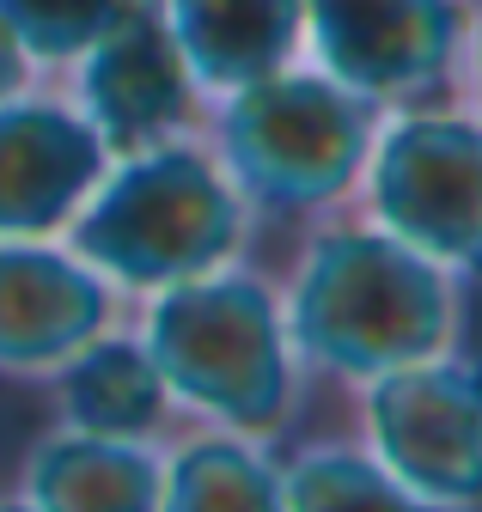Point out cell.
<instances>
[{"mask_svg": "<svg viewBox=\"0 0 482 512\" xmlns=\"http://www.w3.org/2000/svg\"><path fill=\"white\" fill-rule=\"evenodd\" d=\"M202 92H232L306 49V0H159Z\"/></svg>", "mask_w": 482, "mask_h": 512, "instance_id": "7c38bea8", "label": "cell"}, {"mask_svg": "<svg viewBox=\"0 0 482 512\" xmlns=\"http://www.w3.org/2000/svg\"><path fill=\"white\" fill-rule=\"evenodd\" d=\"M116 330V287L62 238H0V378L43 384Z\"/></svg>", "mask_w": 482, "mask_h": 512, "instance_id": "9c48e42d", "label": "cell"}, {"mask_svg": "<svg viewBox=\"0 0 482 512\" xmlns=\"http://www.w3.org/2000/svg\"><path fill=\"white\" fill-rule=\"evenodd\" d=\"M19 500L43 512H153L159 506V445L55 427L19 464Z\"/></svg>", "mask_w": 482, "mask_h": 512, "instance_id": "8fae6325", "label": "cell"}, {"mask_svg": "<svg viewBox=\"0 0 482 512\" xmlns=\"http://www.w3.org/2000/svg\"><path fill=\"white\" fill-rule=\"evenodd\" d=\"M403 506L397 482L379 470L367 445L348 439H312L293 458H281V506L318 512V506Z\"/></svg>", "mask_w": 482, "mask_h": 512, "instance_id": "9a60e30c", "label": "cell"}, {"mask_svg": "<svg viewBox=\"0 0 482 512\" xmlns=\"http://www.w3.org/2000/svg\"><path fill=\"white\" fill-rule=\"evenodd\" d=\"M110 165L74 98H0V238H62L86 189Z\"/></svg>", "mask_w": 482, "mask_h": 512, "instance_id": "30bf717a", "label": "cell"}, {"mask_svg": "<svg viewBox=\"0 0 482 512\" xmlns=\"http://www.w3.org/2000/svg\"><path fill=\"white\" fill-rule=\"evenodd\" d=\"M360 391V445L397 482L403 506H482V360L428 354Z\"/></svg>", "mask_w": 482, "mask_h": 512, "instance_id": "8992f818", "label": "cell"}, {"mask_svg": "<svg viewBox=\"0 0 482 512\" xmlns=\"http://www.w3.org/2000/svg\"><path fill=\"white\" fill-rule=\"evenodd\" d=\"M312 68L348 92L415 104L446 86L464 49V0H306Z\"/></svg>", "mask_w": 482, "mask_h": 512, "instance_id": "52a82bcc", "label": "cell"}, {"mask_svg": "<svg viewBox=\"0 0 482 512\" xmlns=\"http://www.w3.org/2000/svg\"><path fill=\"white\" fill-rule=\"evenodd\" d=\"M31 74H37V61H31V55H25V43L7 31V19H0V98L25 92V86H31Z\"/></svg>", "mask_w": 482, "mask_h": 512, "instance_id": "e0dca14e", "label": "cell"}, {"mask_svg": "<svg viewBox=\"0 0 482 512\" xmlns=\"http://www.w3.org/2000/svg\"><path fill=\"white\" fill-rule=\"evenodd\" d=\"M68 68H74V104L98 128L104 153H135L171 135H190L202 86L159 13V0H135Z\"/></svg>", "mask_w": 482, "mask_h": 512, "instance_id": "ba28073f", "label": "cell"}, {"mask_svg": "<svg viewBox=\"0 0 482 512\" xmlns=\"http://www.w3.org/2000/svg\"><path fill=\"white\" fill-rule=\"evenodd\" d=\"M159 506H245V512H281V458L263 452L257 433L238 427H202L159 452Z\"/></svg>", "mask_w": 482, "mask_h": 512, "instance_id": "5bb4252c", "label": "cell"}, {"mask_svg": "<svg viewBox=\"0 0 482 512\" xmlns=\"http://www.w3.org/2000/svg\"><path fill=\"white\" fill-rule=\"evenodd\" d=\"M129 7L135 0H0V19H7V31L25 43L37 68H68Z\"/></svg>", "mask_w": 482, "mask_h": 512, "instance_id": "2e32d148", "label": "cell"}, {"mask_svg": "<svg viewBox=\"0 0 482 512\" xmlns=\"http://www.w3.org/2000/svg\"><path fill=\"white\" fill-rule=\"evenodd\" d=\"M141 342L171 391V409L257 439L281 433L299 409L306 366L293 354L281 293L238 263L147 293Z\"/></svg>", "mask_w": 482, "mask_h": 512, "instance_id": "3957f363", "label": "cell"}, {"mask_svg": "<svg viewBox=\"0 0 482 512\" xmlns=\"http://www.w3.org/2000/svg\"><path fill=\"white\" fill-rule=\"evenodd\" d=\"M257 208L232 183L214 147L171 135L135 153H110L86 202L62 226V244L116 293H159L245 256Z\"/></svg>", "mask_w": 482, "mask_h": 512, "instance_id": "7a4b0ae2", "label": "cell"}, {"mask_svg": "<svg viewBox=\"0 0 482 512\" xmlns=\"http://www.w3.org/2000/svg\"><path fill=\"white\" fill-rule=\"evenodd\" d=\"M470 92H476V116H482V19L470 31Z\"/></svg>", "mask_w": 482, "mask_h": 512, "instance_id": "ac0fdd59", "label": "cell"}, {"mask_svg": "<svg viewBox=\"0 0 482 512\" xmlns=\"http://www.w3.org/2000/svg\"><path fill=\"white\" fill-rule=\"evenodd\" d=\"M367 220L415 244L458 281H482V116L403 104L379 116L373 153L360 165Z\"/></svg>", "mask_w": 482, "mask_h": 512, "instance_id": "5b68a950", "label": "cell"}, {"mask_svg": "<svg viewBox=\"0 0 482 512\" xmlns=\"http://www.w3.org/2000/svg\"><path fill=\"white\" fill-rule=\"evenodd\" d=\"M49 397L62 427H86V433H116V439H153L171 415V391L147 354L141 336L104 330L92 336L74 360H62L49 378Z\"/></svg>", "mask_w": 482, "mask_h": 512, "instance_id": "4fadbf2b", "label": "cell"}, {"mask_svg": "<svg viewBox=\"0 0 482 512\" xmlns=\"http://www.w3.org/2000/svg\"><path fill=\"white\" fill-rule=\"evenodd\" d=\"M464 281L373 220L318 226L293 256L281 317L306 372L367 384L458 342Z\"/></svg>", "mask_w": 482, "mask_h": 512, "instance_id": "6da1fadb", "label": "cell"}, {"mask_svg": "<svg viewBox=\"0 0 482 512\" xmlns=\"http://www.w3.org/2000/svg\"><path fill=\"white\" fill-rule=\"evenodd\" d=\"M379 135V104L312 61L220 92L214 153L257 214H324L360 183Z\"/></svg>", "mask_w": 482, "mask_h": 512, "instance_id": "277c9868", "label": "cell"}]
</instances>
